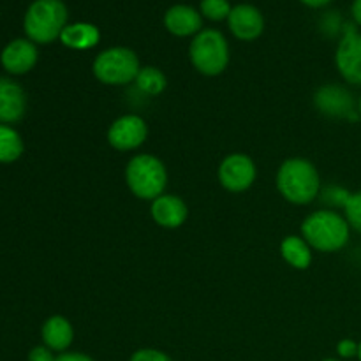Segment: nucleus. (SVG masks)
<instances>
[{"mask_svg": "<svg viewBox=\"0 0 361 361\" xmlns=\"http://www.w3.org/2000/svg\"><path fill=\"white\" fill-rule=\"evenodd\" d=\"M277 189L293 204H309L319 196L321 176L316 166L302 157H291L277 171Z\"/></svg>", "mask_w": 361, "mask_h": 361, "instance_id": "obj_1", "label": "nucleus"}, {"mask_svg": "<svg viewBox=\"0 0 361 361\" xmlns=\"http://www.w3.org/2000/svg\"><path fill=\"white\" fill-rule=\"evenodd\" d=\"M351 226L334 210H317L302 222V236L312 250L338 252L349 242Z\"/></svg>", "mask_w": 361, "mask_h": 361, "instance_id": "obj_2", "label": "nucleus"}, {"mask_svg": "<svg viewBox=\"0 0 361 361\" xmlns=\"http://www.w3.org/2000/svg\"><path fill=\"white\" fill-rule=\"evenodd\" d=\"M126 183L130 192L143 201H154L162 196L168 185L164 162L150 154L134 155L126 168Z\"/></svg>", "mask_w": 361, "mask_h": 361, "instance_id": "obj_3", "label": "nucleus"}, {"mask_svg": "<svg viewBox=\"0 0 361 361\" xmlns=\"http://www.w3.org/2000/svg\"><path fill=\"white\" fill-rule=\"evenodd\" d=\"M67 7L62 0H35L25 14V34L32 42L49 44L67 27Z\"/></svg>", "mask_w": 361, "mask_h": 361, "instance_id": "obj_4", "label": "nucleus"}, {"mask_svg": "<svg viewBox=\"0 0 361 361\" xmlns=\"http://www.w3.org/2000/svg\"><path fill=\"white\" fill-rule=\"evenodd\" d=\"M190 63L204 76H219L229 63V44L224 35L215 28L196 34L189 46Z\"/></svg>", "mask_w": 361, "mask_h": 361, "instance_id": "obj_5", "label": "nucleus"}, {"mask_svg": "<svg viewBox=\"0 0 361 361\" xmlns=\"http://www.w3.org/2000/svg\"><path fill=\"white\" fill-rule=\"evenodd\" d=\"M141 66L140 59L130 48L115 46L108 48L95 56L92 63V73L102 85L123 87L136 81Z\"/></svg>", "mask_w": 361, "mask_h": 361, "instance_id": "obj_6", "label": "nucleus"}, {"mask_svg": "<svg viewBox=\"0 0 361 361\" xmlns=\"http://www.w3.org/2000/svg\"><path fill=\"white\" fill-rule=\"evenodd\" d=\"M219 182L229 192H243L256 182L257 168L245 154H229L219 166Z\"/></svg>", "mask_w": 361, "mask_h": 361, "instance_id": "obj_7", "label": "nucleus"}, {"mask_svg": "<svg viewBox=\"0 0 361 361\" xmlns=\"http://www.w3.org/2000/svg\"><path fill=\"white\" fill-rule=\"evenodd\" d=\"M335 63L348 83L361 87V34L353 25H345L335 53Z\"/></svg>", "mask_w": 361, "mask_h": 361, "instance_id": "obj_8", "label": "nucleus"}, {"mask_svg": "<svg viewBox=\"0 0 361 361\" xmlns=\"http://www.w3.org/2000/svg\"><path fill=\"white\" fill-rule=\"evenodd\" d=\"M108 143L118 152H133L148 137V126L140 115H123L108 129Z\"/></svg>", "mask_w": 361, "mask_h": 361, "instance_id": "obj_9", "label": "nucleus"}, {"mask_svg": "<svg viewBox=\"0 0 361 361\" xmlns=\"http://www.w3.org/2000/svg\"><path fill=\"white\" fill-rule=\"evenodd\" d=\"M317 111L330 118H356V102L351 92L341 85H323L314 94Z\"/></svg>", "mask_w": 361, "mask_h": 361, "instance_id": "obj_10", "label": "nucleus"}, {"mask_svg": "<svg viewBox=\"0 0 361 361\" xmlns=\"http://www.w3.org/2000/svg\"><path fill=\"white\" fill-rule=\"evenodd\" d=\"M229 30L240 41H254L264 30V18L257 7L250 4H240L233 7L228 18Z\"/></svg>", "mask_w": 361, "mask_h": 361, "instance_id": "obj_11", "label": "nucleus"}, {"mask_svg": "<svg viewBox=\"0 0 361 361\" xmlns=\"http://www.w3.org/2000/svg\"><path fill=\"white\" fill-rule=\"evenodd\" d=\"M37 56L39 53L35 42H32L30 39H14L4 48L2 55H0V63L9 74L21 76L34 69L37 63Z\"/></svg>", "mask_w": 361, "mask_h": 361, "instance_id": "obj_12", "label": "nucleus"}, {"mask_svg": "<svg viewBox=\"0 0 361 361\" xmlns=\"http://www.w3.org/2000/svg\"><path fill=\"white\" fill-rule=\"evenodd\" d=\"M152 219L155 224L164 229H176L187 221L189 217V208L182 197L175 194H162L157 200L152 201L150 208Z\"/></svg>", "mask_w": 361, "mask_h": 361, "instance_id": "obj_13", "label": "nucleus"}, {"mask_svg": "<svg viewBox=\"0 0 361 361\" xmlns=\"http://www.w3.org/2000/svg\"><path fill=\"white\" fill-rule=\"evenodd\" d=\"M27 111V94L16 81L0 78V123L20 122Z\"/></svg>", "mask_w": 361, "mask_h": 361, "instance_id": "obj_14", "label": "nucleus"}, {"mask_svg": "<svg viewBox=\"0 0 361 361\" xmlns=\"http://www.w3.org/2000/svg\"><path fill=\"white\" fill-rule=\"evenodd\" d=\"M164 25L168 32H171L176 37H189V35L200 34L203 20L194 7L178 4V6H173L166 11Z\"/></svg>", "mask_w": 361, "mask_h": 361, "instance_id": "obj_15", "label": "nucleus"}, {"mask_svg": "<svg viewBox=\"0 0 361 361\" xmlns=\"http://www.w3.org/2000/svg\"><path fill=\"white\" fill-rule=\"evenodd\" d=\"M41 337L53 353H66L74 341V328L67 317L51 316L42 324Z\"/></svg>", "mask_w": 361, "mask_h": 361, "instance_id": "obj_16", "label": "nucleus"}, {"mask_svg": "<svg viewBox=\"0 0 361 361\" xmlns=\"http://www.w3.org/2000/svg\"><path fill=\"white\" fill-rule=\"evenodd\" d=\"M101 32L92 23H71L63 28L60 41L71 49H90L99 44Z\"/></svg>", "mask_w": 361, "mask_h": 361, "instance_id": "obj_17", "label": "nucleus"}, {"mask_svg": "<svg viewBox=\"0 0 361 361\" xmlns=\"http://www.w3.org/2000/svg\"><path fill=\"white\" fill-rule=\"evenodd\" d=\"M281 256L295 270H307L312 263V249L303 236H286L281 243Z\"/></svg>", "mask_w": 361, "mask_h": 361, "instance_id": "obj_18", "label": "nucleus"}, {"mask_svg": "<svg viewBox=\"0 0 361 361\" xmlns=\"http://www.w3.org/2000/svg\"><path fill=\"white\" fill-rule=\"evenodd\" d=\"M25 150L20 133L11 126L0 123V164H11L18 161Z\"/></svg>", "mask_w": 361, "mask_h": 361, "instance_id": "obj_19", "label": "nucleus"}, {"mask_svg": "<svg viewBox=\"0 0 361 361\" xmlns=\"http://www.w3.org/2000/svg\"><path fill=\"white\" fill-rule=\"evenodd\" d=\"M136 87L143 92L145 95H150V97H155V95H161L162 92L168 87V78L157 67H141L140 74L136 78Z\"/></svg>", "mask_w": 361, "mask_h": 361, "instance_id": "obj_20", "label": "nucleus"}, {"mask_svg": "<svg viewBox=\"0 0 361 361\" xmlns=\"http://www.w3.org/2000/svg\"><path fill=\"white\" fill-rule=\"evenodd\" d=\"M231 9L228 0H201V13L212 21L228 20Z\"/></svg>", "mask_w": 361, "mask_h": 361, "instance_id": "obj_21", "label": "nucleus"}, {"mask_svg": "<svg viewBox=\"0 0 361 361\" xmlns=\"http://www.w3.org/2000/svg\"><path fill=\"white\" fill-rule=\"evenodd\" d=\"M344 217L353 229L361 233V190L348 197L344 204Z\"/></svg>", "mask_w": 361, "mask_h": 361, "instance_id": "obj_22", "label": "nucleus"}, {"mask_svg": "<svg viewBox=\"0 0 361 361\" xmlns=\"http://www.w3.org/2000/svg\"><path fill=\"white\" fill-rule=\"evenodd\" d=\"M129 361H173V360L169 358L166 353L159 351V349L145 348L134 353V355L129 358Z\"/></svg>", "mask_w": 361, "mask_h": 361, "instance_id": "obj_23", "label": "nucleus"}, {"mask_svg": "<svg viewBox=\"0 0 361 361\" xmlns=\"http://www.w3.org/2000/svg\"><path fill=\"white\" fill-rule=\"evenodd\" d=\"M337 353L341 358H355L360 353V344L351 338H344L337 344Z\"/></svg>", "mask_w": 361, "mask_h": 361, "instance_id": "obj_24", "label": "nucleus"}, {"mask_svg": "<svg viewBox=\"0 0 361 361\" xmlns=\"http://www.w3.org/2000/svg\"><path fill=\"white\" fill-rule=\"evenodd\" d=\"M56 356L53 351L46 345H35L30 353H28V361H55Z\"/></svg>", "mask_w": 361, "mask_h": 361, "instance_id": "obj_25", "label": "nucleus"}, {"mask_svg": "<svg viewBox=\"0 0 361 361\" xmlns=\"http://www.w3.org/2000/svg\"><path fill=\"white\" fill-rule=\"evenodd\" d=\"M55 361H94V358L83 353H60Z\"/></svg>", "mask_w": 361, "mask_h": 361, "instance_id": "obj_26", "label": "nucleus"}, {"mask_svg": "<svg viewBox=\"0 0 361 361\" xmlns=\"http://www.w3.org/2000/svg\"><path fill=\"white\" fill-rule=\"evenodd\" d=\"M351 14H353V20H355V23L361 27V0H353Z\"/></svg>", "mask_w": 361, "mask_h": 361, "instance_id": "obj_27", "label": "nucleus"}, {"mask_svg": "<svg viewBox=\"0 0 361 361\" xmlns=\"http://www.w3.org/2000/svg\"><path fill=\"white\" fill-rule=\"evenodd\" d=\"M300 2H303L309 7H323V6H328L331 0H300Z\"/></svg>", "mask_w": 361, "mask_h": 361, "instance_id": "obj_28", "label": "nucleus"}, {"mask_svg": "<svg viewBox=\"0 0 361 361\" xmlns=\"http://www.w3.org/2000/svg\"><path fill=\"white\" fill-rule=\"evenodd\" d=\"M358 113L361 115V97H360V101H358Z\"/></svg>", "mask_w": 361, "mask_h": 361, "instance_id": "obj_29", "label": "nucleus"}, {"mask_svg": "<svg viewBox=\"0 0 361 361\" xmlns=\"http://www.w3.org/2000/svg\"><path fill=\"white\" fill-rule=\"evenodd\" d=\"M323 361H341V360H337V358H326V360H323Z\"/></svg>", "mask_w": 361, "mask_h": 361, "instance_id": "obj_30", "label": "nucleus"}, {"mask_svg": "<svg viewBox=\"0 0 361 361\" xmlns=\"http://www.w3.org/2000/svg\"><path fill=\"white\" fill-rule=\"evenodd\" d=\"M358 358H360V361H361V342H360V353H358Z\"/></svg>", "mask_w": 361, "mask_h": 361, "instance_id": "obj_31", "label": "nucleus"}]
</instances>
